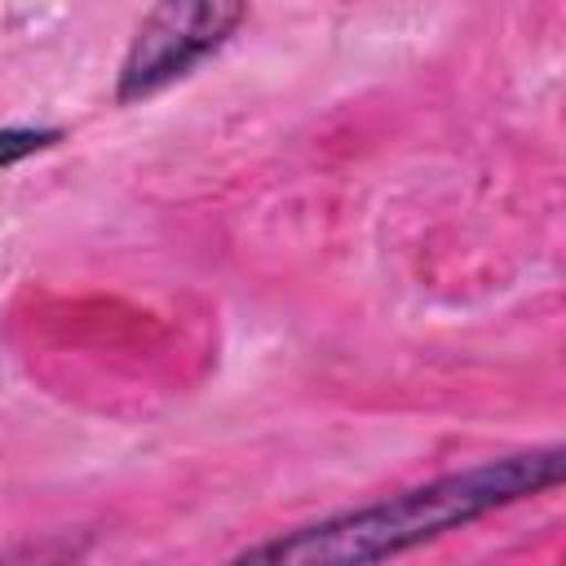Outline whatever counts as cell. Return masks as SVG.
I'll return each instance as SVG.
<instances>
[{"label":"cell","mask_w":566,"mask_h":566,"mask_svg":"<svg viewBox=\"0 0 566 566\" xmlns=\"http://www.w3.org/2000/svg\"><path fill=\"white\" fill-rule=\"evenodd\" d=\"M248 22L243 4H159L142 18L115 80V102H142L159 88L186 80L203 57H212Z\"/></svg>","instance_id":"7a4b0ae2"},{"label":"cell","mask_w":566,"mask_h":566,"mask_svg":"<svg viewBox=\"0 0 566 566\" xmlns=\"http://www.w3.org/2000/svg\"><path fill=\"white\" fill-rule=\"evenodd\" d=\"M57 142H62V128H35V124L0 128V172L22 164V159H31V155H40V150H49V146H57Z\"/></svg>","instance_id":"3957f363"},{"label":"cell","mask_w":566,"mask_h":566,"mask_svg":"<svg viewBox=\"0 0 566 566\" xmlns=\"http://www.w3.org/2000/svg\"><path fill=\"white\" fill-rule=\"evenodd\" d=\"M562 473H566L562 447L513 451L500 460L442 473L424 486L385 495L376 504L345 509V513L305 522L296 531L270 535L234 553L226 566H380L451 531H464L469 522L495 509L553 491Z\"/></svg>","instance_id":"6da1fadb"}]
</instances>
